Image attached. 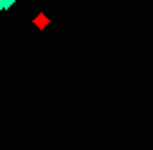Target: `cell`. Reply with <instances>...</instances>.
Returning <instances> with one entry per match:
<instances>
[{
    "label": "cell",
    "mask_w": 153,
    "mask_h": 150,
    "mask_svg": "<svg viewBox=\"0 0 153 150\" xmlns=\"http://www.w3.org/2000/svg\"><path fill=\"white\" fill-rule=\"evenodd\" d=\"M13 8V5L8 3V0H0V10H10Z\"/></svg>",
    "instance_id": "6da1fadb"
},
{
    "label": "cell",
    "mask_w": 153,
    "mask_h": 150,
    "mask_svg": "<svg viewBox=\"0 0 153 150\" xmlns=\"http://www.w3.org/2000/svg\"><path fill=\"white\" fill-rule=\"evenodd\" d=\"M8 3H10V5H15V3H18V0H8Z\"/></svg>",
    "instance_id": "7a4b0ae2"
}]
</instances>
